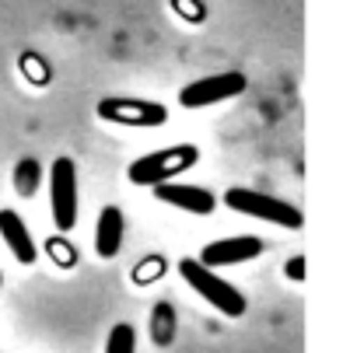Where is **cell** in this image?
I'll list each match as a JSON object with an SVG mask.
<instances>
[{
  "instance_id": "13",
  "label": "cell",
  "mask_w": 357,
  "mask_h": 353,
  "mask_svg": "<svg viewBox=\"0 0 357 353\" xmlns=\"http://www.w3.org/2000/svg\"><path fill=\"white\" fill-rule=\"evenodd\" d=\"M172 339V311L165 308V322L154 315V343H168Z\"/></svg>"
},
{
  "instance_id": "5",
  "label": "cell",
  "mask_w": 357,
  "mask_h": 353,
  "mask_svg": "<svg viewBox=\"0 0 357 353\" xmlns=\"http://www.w3.org/2000/svg\"><path fill=\"white\" fill-rule=\"evenodd\" d=\"M50 203L56 228L70 231L77 224V168L70 157H56L50 168Z\"/></svg>"
},
{
  "instance_id": "8",
  "label": "cell",
  "mask_w": 357,
  "mask_h": 353,
  "mask_svg": "<svg viewBox=\"0 0 357 353\" xmlns=\"http://www.w3.org/2000/svg\"><path fill=\"white\" fill-rule=\"evenodd\" d=\"M154 200H161V203H168L175 210H186L193 217H207L218 207V200H214L211 189L186 186V182H161V186H154Z\"/></svg>"
},
{
  "instance_id": "7",
  "label": "cell",
  "mask_w": 357,
  "mask_h": 353,
  "mask_svg": "<svg viewBox=\"0 0 357 353\" xmlns=\"http://www.w3.org/2000/svg\"><path fill=\"white\" fill-rule=\"evenodd\" d=\"M259 252H263V238H256V235H235V238L211 242L197 262L207 266V269H218V266H238V262H249V259H256Z\"/></svg>"
},
{
  "instance_id": "12",
  "label": "cell",
  "mask_w": 357,
  "mask_h": 353,
  "mask_svg": "<svg viewBox=\"0 0 357 353\" xmlns=\"http://www.w3.org/2000/svg\"><path fill=\"white\" fill-rule=\"evenodd\" d=\"M39 175H43V168H39L32 157H25V161L15 168V186H18V193H22V196H32V193H36Z\"/></svg>"
},
{
  "instance_id": "6",
  "label": "cell",
  "mask_w": 357,
  "mask_h": 353,
  "mask_svg": "<svg viewBox=\"0 0 357 353\" xmlns=\"http://www.w3.org/2000/svg\"><path fill=\"white\" fill-rule=\"evenodd\" d=\"M245 74L238 70H225V74H214V77H200L193 84H186L178 91V105L183 109H207V105H218V102H228V98H238L245 91Z\"/></svg>"
},
{
  "instance_id": "3",
  "label": "cell",
  "mask_w": 357,
  "mask_h": 353,
  "mask_svg": "<svg viewBox=\"0 0 357 353\" xmlns=\"http://www.w3.org/2000/svg\"><path fill=\"white\" fill-rule=\"evenodd\" d=\"M225 203L235 210V214H245V217H256V221H270V224H280L287 231H301L305 217L298 207L270 196V193H259V189H245V186H235L225 193Z\"/></svg>"
},
{
  "instance_id": "11",
  "label": "cell",
  "mask_w": 357,
  "mask_h": 353,
  "mask_svg": "<svg viewBox=\"0 0 357 353\" xmlns=\"http://www.w3.org/2000/svg\"><path fill=\"white\" fill-rule=\"evenodd\" d=\"M105 353H137V332H133V325H126V322L112 325V332L105 339Z\"/></svg>"
},
{
  "instance_id": "14",
  "label": "cell",
  "mask_w": 357,
  "mask_h": 353,
  "mask_svg": "<svg viewBox=\"0 0 357 353\" xmlns=\"http://www.w3.org/2000/svg\"><path fill=\"white\" fill-rule=\"evenodd\" d=\"M287 276H291V280H305V259H301V256H294V259L287 262Z\"/></svg>"
},
{
  "instance_id": "1",
  "label": "cell",
  "mask_w": 357,
  "mask_h": 353,
  "mask_svg": "<svg viewBox=\"0 0 357 353\" xmlns=\"http://www.w3.org/2000/svg\"><path fill=\"white\" fill-rule=\"evenodd\" d=\"M197 161H200V147L175 143V147H161V150H151V154L137 157L126 168V175H130L133 186H161V182H172L175 175L190 171Z\"/></svg>"
},
{
  "instance_id": "9",
  "label": "cell",
  "mask_w": 357,
  "mask_h": 353,
  "mask_svg": "<svg viewBox=\"0 0 357 353\" xmlns=\"http://www.w3.org/2000/svg\"><path fill=\"white\" fill-rule=\"evenodd\" d=\"M0 238L8 242V249H11V256H15L18 262H25V266L36 262L39 249H36V242H32L25 221H22L15 210H0Z\"/></svg>"
},
{
  "instance_id": "4",
  "label": "cell",
  "mask_w": 357,
  "mask_h": 353,
  "mask_svg": "<svg viewBox=\"0 0 357 353\" xmlns=\"http://www.w3.org/2000/svg\"><path fill=\"white\" fill-rule=\"evenodd\" d=\"M98 119L116 123V126H165L168 109L151 102V98H133V95H109L98 102Z\"/></svg>"
},
{
  "instance_id": "10",
  "label": "cell",
  "mask_w": 357,
  "mask_h": 353,
  "mask_svg": "<svg viewBox=\"0 0 357 353\" xmlns=\"http://www.w3.org/2000/svg\"><path fill=\"white\" fill-rule=\"evenodd\" d=\"M119 249H123V210L105 207L98 214V228H95V252L102 259H112Z\"/></svg>"
},
{
  "instance_id": "2",
  "label": "cell",
  "mask_w": 357,
  "mask_h": 353,
  "mask_svg": "<svg viewBox=\"0 0 357 353\" xmlns=\"http://www.w3.org/2000/svg\"><path fill=\"white\" fill-rule=\"evenodd\" d=\"M178 273H183V280H186L207 304H214L221 315H228V318H242V315H245L249 301L242 297V290L231 287L228 280H221L214 269L200 266L197 259H183V262H178Z\"/></svg>"
}]
</instances>
